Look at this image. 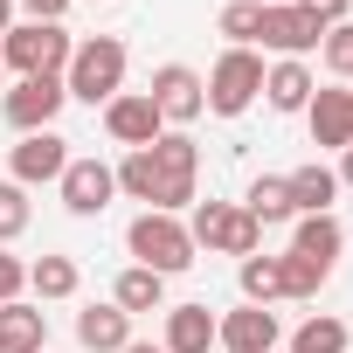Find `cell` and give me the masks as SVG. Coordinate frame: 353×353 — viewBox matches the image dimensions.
I'll list each match as a JSON object with an SVG mask.
<instances>
[{
  "mask_svg": "<svg viewBox=\"0 0 353 353\" xmlns=\"http://www.w3.org/2000/svg\"><path fill=\"white\" fill-rule=\"evenodd\" d=\"M77 56L70 28L63 21H14L8 35H0V63H8L14 77H63Z\"/></svg>",
  "mask_w": 353,
  "mask_h": 353,
  "instance_id": "1",
  "label": "cell"
},
{
  "mask_svg": "<svg viewBox=\"0 0 353 353\" xmlns=\"http://www.w3.org/2000/svg\"><path fill=\"white\" fill-rule=\"evenodd\" d=\"M63 90L83 97V104H111V97L125 90V42H118V35L77 42V56H70V70H63Z\"/></svg>",
  "mask_w": 353,
  "mask_h": 353,
  "instance_id": "2",
  "label": "cell"
},
{
  "mask_svg": "<svg viewBox=\"0 0 353 353\" xmlns=\"http://www.w3.org/2000/svg\"><path fill=\"white\" fill-rule=\"evenodd\" d=\"M125 250H132L145 270H159V277H173V270L194 263V236H188V222H181V215H159V208H145V215L125 229Z\"/></svg>",
  "mask_w": 353,
  "mask_h": 353,
  "instance_id": "3",
  "label": "cell"
},
{
  "mask_svg": "<svg viewBox=\"0 0 353 353\" xmlns=\"http://www.w3.org/2000/svg\"><path fill=\"white\" fill-rule=\"evenodd\" d=\"M188 236H194V250H208V256H256V250H263V229H256L236 201H194Z\"/></svg>",
  "mask_w": 353,
  "mask_h": 353,
  "instance_id": "4",
  "label": "cell"
},
{
  "mask_svg": "<svg viewBox=\"0 0 353 353\" xmlns=\"http://www.w3.org/2000/svg\"><path fill=\"white\" fill-rule=\"evenodd\" d=\"M201 90H208V111L215 118H243L263 97V56L256 49H222V63L201 77Z\"/></svg>",
  "mask_w": 353,
  "mask_h": 353,
  "instance_id": "5",
  "label": "cell"
},
{
  "mask_svg": "<svg viewBox=\"0 0 353 353\" xmlns=\"http://www.w3.org/2000/svg\"><path fill=\"white\" fill-rule=\"evenodd\" d=\"M63 104H70V90H63V77H21L8 97H0V118H8L21 139L28 132H56V118H63Z\"/></svg>",
  "mask_w": 353,
  "mask_h": 353,
  "instance_id": "6",
  "label": "cell"
},
{
  "mask_svg": "<svg viewBox=\"0 0 353 353\" xmlns=\"http://www.w3.org/2000/svg\"><path fill=\"white\" fill-rule=\"evenodd\" d=\"M152 104H159V118L166 125H194L201 111H208V90H201V70H188V63H159L152 70V90H145Z\"/></svg>",
  "mask_w": 353,
  "mask_h": 353,
  "instance_id": "7",
  "label": "cell"
},
{
  "mask_svg": "<svg viewBox=\"0 0 353 353\" xmlns=\"http://www.w3.org/2000/svg\"><path fill=\"white\" fill-rule=\"evenodd\" d=\"M256 42H263V49H277V63H305V56L325 42V28H319L305 8L277 0V8H263V28H256Z\"/></svg>",
  "mask_w": 353,
  "mask_h": 353,
  "instance_id": "8",
  "label": "cell"
},
{
  "mask_svg": "<svg viewBox=\"0 0 353 353\" xmlns=\"http://www.w3.org/2000/svg\"><path fill=\"white\" fill-rule=\"evenodd\" d=\"M277 339H284V325H277L270 305H236V312L215 319V346L222 353H277Z\"/></svg>",
  "mask_w": 353,
  "mask_h": 353,
  "instance_id": "9",
  "label": "cell"
},
{
  "mask_svg": "<svg viewBox=\"0 0 353 353\" xmlns=\"http://www.w3.org/2000/svg\"><path fill=\"white\" fill-rule=\"evenodd\" d=\"M104 132H111L125 152H139V145H152V139L166 132V118H159V104H152L145 90H118V97L104 104Z\"/></svg>",
  "mask_w": 353,
  "mask_h": 353,
  "instance_id": "10",
  "label": "cell"
},
{
  "mask_svg": "<svg viewBox=\"0 0 353 353\" xmlns=\"http://www.w3.org/2000/svg\"><path fill=\"white\" fill-rule=\"evenodd\" d=\"M70 159H77V152H70V139H63V132H28V139L14 145V159H8V166H14L8 181H14V188L63 181V166H70Z\"/></svg>",
  "mask_w": 353,
  "mask_h": 353,
  "instance_id": "11",
  "label": "cell"
},
{
  "mask_svg": "<svg viewBox=\"0 0 353 353\" xmlns=\"http://www.w3.org/2000/svg\"><path fill=\"white\" fill-rule=\"evenodd\" d=\"M56 188H63V208H70V215H104L111 194H118V173H111L104 159H70Z\"/></svg>",
  "mask_w": 353,
  "mask_h": 353,
  "instance_id": "12",
  "label": "cell"
},
{
  "mask_svg": "<svg viewBox=\"0 0 353 353\" xmlns=\"http://www.w3.org/2000/svg\"><path fill=\"white\" fill-rule=\"evenodd\" d=\"M305 125H312V145H319V152H346V145H353V90H346V83H339V90H312Z\"/></svg>",
  "mask_w": 353,
  "mask_h": 353,
  "instance_id": "13",
  "label": "cell"
},
{
  "mask_svg": "<svg viewBox=\"0 0 353 353\" xmlns=\"http://www.w3.org/2000/svg\"><path fill=\"white\" fill-rule=\"evenodd\" d=\"M77 346L83 353H125L132 346V319L118 305H83L77 312Z\"/></svg>",
  "mask_w": 353,
  "mask_h": 353,
  "instance_id": "14",
  "label": "cell"
},
{
  "mask_svg": "<svg viewBox=\"0 0 353 353\" xmlns=\"http://www.w3.org/2000/svg\"><path fill=\"white\" fill-rule=\"evenodd\" d=\"M159 346H166V353H208V346H215V312H208V305H173Z\"/></svg>",
  "mask_w": 353,
  "mask_h": 353,
  "instance_id": "15",
  "label": "cell"
},
{
  "mask_svg": "<svg viewBox=\"0 0 353 353\" xmlns=\"http://www.w3.org/2000/svg\"><path fill=\"white\" fill-rule=\"evenodd\" d=\"M243 215H250L256 229L298 222V208H291V188H284V173H256V181H250V194H243Z\"/></svg>",
  "mask_w": 353,
  "mask_h": 353,
  "instance_id": "16",
  "label": "cell"
},
{
  "mask_svg": "<svg viewBox=\"0 0 353 353\" xmlns=\"http://www.w3.org/2000/svg\"><path fill=\"white\" fill-rule=\"evenodd\" d=\"M111 305H118L125 319H139V312H159V305H166V277H159V270H145V263H132V270H118V284H111Z\"/></svg>",
  "mask_w": 353,
  "mask_h": 353,
  "instance_id": "17",
  "label": "cell"
},
{
  "mask_svg": "<svg viewBox=\"0 0 353 353\" xmlns=\"http://www.w3.org/2000/svg\"><path fill=\"white\" fill-rule=\"evenodd\" d=\"M284 188H291V208H298V215H332V194H339V173L312 159V166L284 173Z\"/></svg>",
  "mask_w": 353,
  "mask_h": 353,
  "instance_id": "18",
  "label": "cell"
},
{
  "mask_svg": "<svg viewBox=\"0 0 353 353\" xmlns=\"http://www.w3.org/2000/svg\"><path fill=\"white\" fill-rule=\"evenodd\" d=\"M49 346V325H42V312L35 305H0V353H42Z\"/></svg>",
  "mask_w": 353,
  "mask_h": 353,
  "instance_id": "19",
  "label": "cell"
},
{
  "mask_svg": "<svg viewBox=\"0 0 353 353\" xmlns=\"http://www.w3.org/2000/svg\"><path fill=\"white\" fill-rule=\"evenodd\" d=\"M312 90H319V83H312L305 63H270V70H263V97H270V111H305Z\"/></svg>",
  "mask_w": 353,
  "mask_h": 353,
  "instance_id": "20",
  "label": "cell"
},
{
  "mask_svg": "<svg viewBox=\"0 0 353 353\" xmlns=\"http://www.w3.org/2000/svg\"><path fill=\"white\" fill-rule=\"evenodd\" d=\"M291 250L332 270V256L346 250V229H339V215H298V236H291Z\"/></svg>",
  "mask_w": 353,
  "mask_h": 353,
  "instance_id": "21",
  "label": "cell"
},
{
  "mask_svg": "<svg viewBox=\"0 0 353 353\" xmlns=\"http://www.w3.org/2000/svg\"><path fill=\"white\" fill-rule=\"evenodd\" d=\"M77 284H83L77 256H35V263H28V291H35L42 305H63V298H77Z\"/></svg>",
  "mask_w": 353,
  "mask_h": 353,
  "instance_id": "22",
  "label": "cell"
},
{
  "mask_svg": "<svg viewBox=\"0 0 353 353\" xmlns=\"http://www.w3.org/2000/svg\"><path fill=\"white\" fill-rule=\"evenodd\" d=\"M111 173H118V194H132V201H145V208L159 201V159H152V145L125 152V159H118Z\"/></svg>",
  "mask_w": 353,
  "mask_h": 353,
  "instance_id": "23",
  "label": "cell"
},
{
  "mask_svg": "<svg viewBox=\"0 0 353 353\" xmlns=\"http://www.w3.org/2000/svg\"><path fill=\"white\" fill-rule=\"evenodd\" d=\"M236 284H243V305H277V298H284V270H277V256H243Z\"/></svg>",
  "mask_w": 353,
  "mask_h": 353,
  "instance_id": "24",
  "label": "cell"
},
{
  "mask_svg": "<svg viewBox=\"0 0 353 353\" xmlns=\"http://www.w3.org/2000/svg\"><path fill=\"white\" fill-rule=\"evenodd\" d=\"M277 270H284V298H319V284L332 277L325 263H312V256H298V250H284Z\"/></svg>",
  "mask_w": 353,
  "mask_h": 353,
  "instance_id": "25",
  "label": "cell"
},
{
  "mask_svg": "<svg viewBox=\"0 0 353 353\" xmlns=\"http://www.w3.org/2000/svg\"><path fill=\"white\" fill-rule=\"evenodd\" d=\"M291 353H346V325H339V319H319V312H312V319H305V325L291 332Z\"/></svg>",
  "mask_w": 353,
  "mask_h": 353,
  "instance_id": "26",
  "label": "cell"
},
{
  "mask_svg": "<svg viewBox=\"0 0 353 353\" xmlns=\"http://www.w3.org/2000/svg\"><path fill=\"white\" fill-rule=\"evenodd\" d=\"M215 28L229 35V49H250V42H256V28H263V8H256V0H229Z\"/></svg>",
  "mask_w": 353,
  "mask_h": 353,
  "instance_id": "27",
  "label": "cell"
},
{
  "mask_svg": "<svg viewBox=\"0 0 353 353\" xmlns=\"http://www.w3.org/2000/svg\"><path fill=\"white\" fill-rule=\"evenodd\" d=\"M28 215H35V208H28V188L0 181V250H8V243H14L21 229H28Z\"/></svg>",
  "mask_w": 353,
  "mask_h": 353,
  "instance_id": "28",
  "label": "cell"
},
{
  "mask_svg": "<svg viewBox=\"0 0 353 353\" xmlns=\"http://www.w3.org/2000/svg\"><path fill=\"white\" fill-rule=\"evenodd\" d=\"M319 49H325V70H332V77H353V21L325 28V42H319Z\"/></svg>",
  "mask_w": 353,
  "mask_h": 353,
  "instance_id": "29",
  "label": "cell"
},
{
  "mask_svg": "<svg viewBox=\"0 0 353 353\" xmlns=\"http://www.w3.org/2000/svg\"><path fill=\"white\" fill-rule=\"evenodd\" d=\"M28 291V263L21 256H8V250H0V305H14Z\"/></svg>",
  "mask_w": 353,
  "mask_h": 353,
  "instance_id": "30",
  "label": "cell"
},
{
  "mask_svg": "<svg viewBox=\"0 0 353 353\" xmlns=\"http://www.w3.org/2000/svg\"><path fill=\"white\" fill-rule=\"evenodd\" d=\"M291 8H305V14L319 21V28H339V21H346V8H353V0H291Z\"/></svg>",
  "mask_w": 353,
  "mask_h": 353,
  "instance_id": "31",
  "label": "cell"
},
{
  "mask_svg": "<svg viewBox=\"0 0 353 353\" xmlns=\"http://www.w3.org/2000/svg\"><path fill=\"white\" fill-rule=\"evenodd\" d=\"M21 14H28V21H63L70 0H21Z\"/></svg>",
  "mask_w": 353,
  "mask_h": 353,
  "instance_id": "32",
  "label": "cell"
},
{
  "mask_svg": "<svg viewBox=\"0 0 353 353\" xmlns=\"http://www.w3.org/2000/svg\"><path fill=\"white\" fill-rule=\"evenodd\" d=\"M332 173H339V188H353V145L339 152V166H332Z\"/></svg>",
  "mask_w": 353,
  "mask_h": 353,
  "instance_id": "33",
  "label": "cell"
},
{
  "mask_svg": "<svg viewBox=\"0 0 353 353\" xmlns=\"http://www.w3.org/2000/svg\"><path fill=\"white\" fill-rule=\"evenodd\" d=\"M14 28V0H0V35H8Z\"/></svg>",
  "mask_w": 353,
  "mask_h": 353,
  "instance_id": "34",
  "label": "cell"
},
{
  "mask_svg": "<svg viewBox=\"0 0 353 353\" xmlns=\"http://www.w3.org/2000/svg\"><path fill=\"white\" fill-rule=\"evenodd\" d=\"M125 353H166V346H145V339H132V346H125Z\"/></svg>",
  "mask_w": 353,
  "mask_h": 353,
  "instance_id": "35",
  "label": "cell"
},
{
  "mask_svg": "<svg viewBox=\"0 0 353 353\" xmlns=\"http://www.w3.org/2000/svg\"><path fill=\"white\" fill-rule=\"evenodd\" d=\"M256 8H277V0H256Z\"/></svg>",
  "mask_w": 353,
  "mask_h": 353,
  "instance_id": "36",
  "label": "cell"
},
{
  "mask_svg": "<svg viewBox=\"0 0 353 353\" xmlns=\"http://www.w3.org/2000/svg\"><path fill=\"white\" fill-rule=\"evenodd\" d=\"M0 83H8V63H0Z\"/></svg>",
  "mask_w": 353,
  "mask_h": 353,
  "instance_id": "37",
  "label": "cell"
}]
</instances>
